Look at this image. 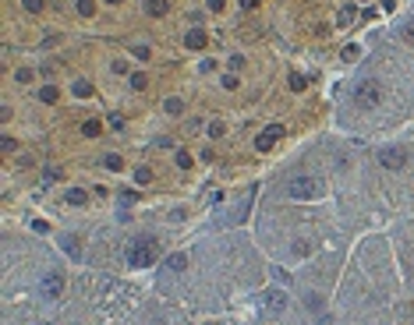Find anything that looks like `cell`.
Wrapping results in <instances>:
<instances>
[{"label": "cell", "mask_w": 414, "mask_h": 325, "mask_svg": "<svg viewBox=\"0 0 414 325\" xmlns=\"http://www.w3.org/2000/svg\"><path fill=\"white\" fill-rule=\"evenodd\" d=\"M156 237H138L135 244H131V251H128V265H135V269H145V265H153V258H156Z\"/></svg>", "instance_id": "6da1fadb"}, {"label": "cell", "mask_w": 414, "mask_h": 325, "mask_svg": "<svg viewBox=\"0 0 414 325\" xmlns=\"http://www.w3.org/2000/svg\"><path fill=\"white\" fill-rule=\"evenodd\" d=\"M287 195L290 198H298V202H308V198H319L322 195V181L319 177H290V184H287Z\"/></svg>", "instance_id": "7a4b0ae2"}, {"label": "cell", "mask_w": 414, "mask_h": 325, "mask_svg": "<svg viewBox=\"0 0 414 325\" xmlns=\"http://www.w3.org/2000/svg\"><path fill=\"white\" fill-rule=\"evenodd\" d=\"M379 102H382V88H379V81L365 78V81H358V85H354V106L372 110V106H379Z\"/></svg>", "instance_id": "3957f363"}, {"label": "cell", "mask_w": 414, "mask_h": 325, "mask_svg": "<svg viewBox=\"0 0 414 325\" xmlns=\"http://www.w3.org/2000/svg\"><path fill=\"white\" fill-rule=\"evenodd\" d=\"M379 162L386 170H400L407 162V149H404V145H386V149H379Z\"/></svg>", "instance_id": "277c9868"}, {"label": "cell", "mask_w": 414, "mask_h": 325, "mask_svg": "<svg viewBox=\"0 0 414 325\" xmlns=\"http://www.w3.org/2000/svg\"><path fill=\"white\" fill-rule=\"evenodd\" d=\"M39 290H43V297L53 301V297H61L64 293V276H57V272H46L39 279Z\"/></svg>", "instance_id": "5b68a950"}, {"label": "cell", "mask_w": 414, "mask_h": 325, "mask_svg": "<svg viewBox=\"0 0 414 325\" xmlns=\"http://www.w3.org/2000/svg\"><path fill=\"white\" fill-rule=\"evenodd\" d=\"M280 138H283V127H280V124H269V127H265L262 135L255 138V149H259V152H269Z\"/></svg>", "instance_id": "8992f818"}, {"label": "cell", "mask_w": 414, "mask_h": 325, "mask_svg": "<svg viewBox=\"0 0 414 325\" xmlns=\"http://www.w3.org/2000/svg\"><path fill=\"white\" fill-rule=\"evenodd\" d=\"M205 42H209V39H205V32H202V28H191V32L184 36V46H188V50H202Z\"/></svg>", "instance_id": "52a82bcc"}, {"label": "cell", "mask_w": 414, "mask_h": 325, "mask_svg": "<svg viewBox=\"0 0 414 325\" xmlns=\"http://www.w3.org/2000/svg\"><path fill=\"white\" fill-rule=\"evenodd\" d=\"M354 18H358V11H354V4H344V7L336 11V25H340V28L354 25Z\"/></svg>", "instance_id": "ba28073f"}, {"label": "cell", "mask_w": 414, "mask_h": 325, "mask_svg": "<svg viewBox=\"0 0 414 325\" xmlns=\"http://www.w3.org/2000/svg\"><path fill=\"white\" fill-rule=\"evenodd\" d=\"M167 269H170V272H184V269H188V255H181V251H174V255L167 258Z\"/></svg>", "instance_id": "9c48e42d"}, {"label": "cell", "mask_w": 414, "mask_h": 325, "mask_svg": "<svg viewBox=\"0 0 414 325\" xmlns=\"http://www.w3.org/2000/svg\"><path fill=\"white\" fill-rule=\"evenodd\" d=\"M283 304H287V297H283V293H276V290H269V293H265V307H269V311H283Z\"/></svg>", "instance_id": "30bf717a"}, {"label": "cell", "mask_w": 414, "mask_h": 325, "mask_svg": "<svg viewBox=\"0 0 414 325\" xmlns=\"http://www.w3.org/2000/svg\"><path fill=\"white\" fill-rule=\"evenodd\" d=\"M167 0H145V11H149L153 14V18H163V14H167Z\"/></svg>", "instance_id": "8fae6325"}, {"label": "cell", "mask_w": 414, "mask_h": 325, "mask_svg": "<svg viewBox=\"0 0 414 325\" xmlns=\"http://www.w3.org/2000/svg\"><path fill=\"white\" fill-rule=\"evenodd\" d=\"M103 166H107V170H121V166H124V159L117 156V152H107V156H103Z\"/></svg>", "instance_id": "7c38bea8"}, {"label": "cell", "mask_w": 414, "mask_h": 325, "mask_svg": "<svg viewBox=\"0 0 414 325\" xmlns=\"http://www.w3.org/2000/svg\"><path fill=\"white\" fill-rule=\"evenodd\" d=\"M82 135H85V138H96V135H99V121H85V124H82Z\"/></svg>", "instance_id": "4fadbf2b"}, {"label": "cell", "mask_w": 414, "mask_h": 325, "mask_svg": "<svg viewBox=\"0 0 414 325\" xmlns=\"http://www.w3.org/2000/svg\"><path fill=\"white\" fill-rule=\"evenodd\" d=\"M163 106H167V113H170V117H177V113L184 110V102H181V99H167Z\"/></svg>", "instance_id": "5bb4252c"}, {"label": "cell", "mask_w": 414, "mask_h": 325, "mask_svg": "<svg viewBox=\"0 0 414 325\" xmlns=\"http://www.w3.org/2000/svg\"><path fill=\"white\" fill-rule=\"evenodd\" d=\"M135 181H138V184H149V181H153V170H149V166H138V170H135Z\"/></svg>", "instance_id": "9a60e30c"}, {"label": "cell", "mask_w": 414, "mask_h": 325, "mask_svg": "<svg viewBox=\"0 0 414 325\" xmlns=\"http://www.w3.org/2000/svg\"><path fill=\"white\" fill-rule=\"evenodd\" d=\"M39 99H43V102H57V88H53V85L39 88Z\"/></svg>", "instance_id": "2e32d148"}, {"label": "cell", "mask_w": 414, "mask_h": 325, "mask_svg": "<svg viewBox=\"0 0 414 325\" xmlns=\"http://www.w3.org/2000/svg\"><path fill=\"white\" fill-rule=\"evenodd\" d=\"M128 81H131V88H145V81H149V75H142V71H135V75H131Z\"/></svg>", "instance_id": "e0dca14e"}, {"label": "cell", "mask_w": 414, "mask_h": 325, "mask_svg": "<svg viewBox=\"0 0 414 325\" xmlns=\"http://www.w3.org/2000/svg\"><path fill=\"white\" fill-rule=\"evenodd\" d=\"M67 205H85V191H67Z\"/></svg>", "instance_id": "ac0fdd59"}, {"label": "cell", "mask_w": 414, "mask_h": 325, "mask_svg": "<svg viewBox=\"0 0 414 325\" xmlns=\"http://www.w3.org/2000/svg\"><path fill=\"white\" fill-rule=\"evenodd\" d=\"M305 85H308V81H305L301 75H290V88H294V92H305Z\"/></svg>", "instance_id": "d6986e66"}, {"label": "cell", "mask_w": 414, "mask_h": 325, "mask_svg": "<svg viewBox=\"0 0 414 325\" xmlns=\"http://www.w3.org/2000/svg\"><path fill=\"white\" fill-rule=\"evenodd\" d=\"M75 96H92V85H88V81H75Z\"/></svg>", "instance_id": "ffe728a7"}, {"label": "cell", "mask_w": 414, "mask_h": 325, "mask_svg": "<svg viewBox=\"0 0 414 325\" xmlns=\"http://www.w3.org/2000/svg\"><path fill=\"white\" fill-rule=\"evenodd\" d=\"M209 138H223V124L219 121H209Z\"/></svg>", "instance_id": "44dd1931"}, {"label": "cell", "mask_w": 414, "mask_h": 325, "mask_svg": "<svg viewBox=\"0 0 414 325\" xmlns=\"http://www.w3.org/2000/svg\"><path fill=\"white\" fill-rule=\"evenodd\" d=\"M177 166H181V170H188V166H191V152H184V149L177 152Z\"/></svg>", "instance_id": "7402d4cb"}, {"label": "cell", "mask_w": 414, "mask_h": 325, "mask_svg": "<svg viewBox=\"0 0 414 325\" xmlns=\"http://www.w3.org/2000/svg\"><path fill=\"white\" fill-rule=\"evenodd\" d=\"M92 11H96V7H92V0H78V14H85V18H88Z\"/></svg>", "instance_id": "603a6c76"}, {"label": "cell", "mask_w": 414, "mask_h": 325, "mask_svg": "<svg viewBox=\"0 0 414 325\" xmlns=\"http://www.w3.org/2000/svg\"><path fill=\"white\" fill-rule=\"evenodd\" d=\"M25 11L28 14H39L43 11V0H25Z\"/></svg>", "instance_id": "cb8c5ba5"}, {"label": "cell", "mask_w": 414, "mask_h": 325, "mask_svg": "<svg viewBox=\"0 0 414 325\" xmlns=\"http://www.w3.org/2000/svg\"><path fill=\"white\" fill-rule=\"evenodd\" d=\"M344 61H358V46H354V42L344 46Z\"/></svg>", "instance_id": "d4e9b609"}, {"label": "cell", "mask_w": 414, "mask_h": 325, "mask_svg": "<svg viewBox=\"0 0 414 325\" xmlns=\"http://www.w3.org/2000/svg\"><path fill=\"white\" fill-rule=\"evenodd\" d=\"M32 78H36V75H32V71H28V67H22V71H18V81H22V85H28Z\"/></svg>", "instance_id": "484cf974"}, {"label": "cell", "mask_w": 414, "mask_h": 325, "mask_svg": "<svg viewBox=\"0 0 414 325\" xmlns=\"http://www.w3.org/2000/svg\"><path fill=\"white\" fill-rule=\"evenodd\" d=\"M198 71H202V75H209V71H216V61H202V64H198Z\"/></svg>", "instance_id": "4316f807"}, {"label": "cell", "mask_w": 414, "mask_h": 325, "mask_svg": "<svg viewBox=\"0 0 414 325\" xmlns=\"http://www.w3.org/2000/svg\"><path fill=\"white\" fill-rule=\"evenodd\" d=\"M64 247L71 251V255H75V251H78V237H64Z\"/></svg>", "instance_id": "83f0119b"}, {"label": "cell", "mask_w": 414, "mask_h": 325, "mask_svg": "<svg viewBox=\"0 0 414 325\" xmlns=\"http://www.w3.org/2000/svg\"><path fill=\"white\" fill-rule=\"evenodd\" d=\"M400 36H404L407 42H414V25H407V28H404V32H400Z\"/></svg>", "instance_id": "f1b7e54d"}, {"label": "cell", "mask_w": 414, "mask_h": 325, "mask_svg": "<svg viewBox=\"0 0 414 325\" xmlns=\"http://www.w3.org/2000/svg\"><path fill=\"white\" fill-rule=\"evenodd\" d=\"M223 4L227 0H209V11H223Z\"/></svg>", "instance_id": "f546056e"}, {"label": "cell", "mask_w": 414, "mask_h": 325, "mask_svg": "<svg viewBox=\"0 0 414 325\" xmlns=\"http://www.w3.org/2000/svg\"><path fill=\"white\" fill-rule=\"evenodd\" d=\"M241 7H248V11H251V7H259V0H241Z\"/></svg>", "instance_id": "4dcf8cb0"}, {"label": "cell", "mask_w": 414, "mask_h": 325, "mask_svg": "<svg viewBox=\"0 0 414 325\" xmlns=\"http://www.w3.org/2000/svg\"><path fill=\"white\" fill-rule=\"evenodd\" d=\"M107 4H121V0H107Z\"/></svg>", "instance_id": "1f68e13d"}]
</instances>
